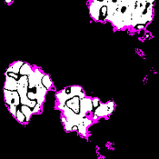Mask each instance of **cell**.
<instances>
[{"label": "cell", "mask_w": 159, "mask_h": 159, "mask_svg": "<svg viewBox=\"0 0 159 159\" xmlns=\"http://www.w3.org/2000/svg\"><path fill=\"white\" fill-rule=\"evenodd\" d=\"M115 110V103L109 101L107 103H100V105L96 107L93 112V119H97L99 117H105L111 115Z\"/></svg>", "instance_id": "6da1fadb"}, {"label": "cell", "mask_w": 159, "mask_h": 159, "mask_svg": "<svg viewBox=\"0 0 159 159\" xmlns=\"http://www.w3.org/2000/svg\"><path fill=\"white\" fill-rule=\"evenodd\" d=\"M41 83L47 90H50L53 87V81L47 74H44V76L41 79Z\"/></svg>", "instance_id": "9c48e42d"}, {"label": "cell", "mask_w": 159, "mask_h": 159, "mask_svg": "<svg viewBox=\"0 0 159 159\" xmlns=\"http://www.w3.org/2000/svg\"><path fill=\"white\" fill-rule=\"evenodd\" d=\"M24 64L23 61H16L14 62L6 70V73H9V72H12V73H15V74H19V70L22 66V65Z\"/></svg>", "instance_id": "52a82bcc"}, {"label": "cell", "mask_w": 159, "mask_h": 159, "mask_svg": "<svg viewBox=\"0 0 159 159\" xmlns=\"http://www.w3.org/2000/svg\"><path fill=\"white\" fill-rule=\"evenodd\" d=\"M18 108L23 112V114H24L25 116H26L27 122L28 123L29 120H30V118H31V116H32V115H33V111H32V109H31L29 106H26V105H20V106H18Z\"/></svg>", "instance_id": "30bf717a"}, {"label": "cell", "mask_w": 159, "mask_h": 159, "mask_svg": "<svg viewBox=\"0 0 159 159\" xmlns=\"http://www.w3.org/2000/svg\"><path fill=\"white\" fill-rule=\"evenodd\" d=\"M103 6V2L98 0H92L89 4V14L94 20L100 21V9Z\"/></svg>", "instance_id": "3957f363"}, {"label": "cell", "mask_w": 159, "mask_h": 159, "mask_svg": "<svg viewBox=\"0 0 159 159\" xmlns=\"http://www.w3.org/2000/svg\"><path fill=\"white\" fill-rule=\"evenodd\" d=\"M92 99V104H93V107L96 108L100 105V100L97 98V97H94V98H91Z\"/></svg>", "instance_id": "7c38bea8"}, {"label": "cell", "mask_w": 159, "mask_h": 159, "mask_svg": "<svg viewBox=\"0 0 159 159\" xmlns=\"http://www.w3.org/2000/svg\"><path fill=\"white\" fill-rule=\"evenodd\" d=\"M33 70L34 69H33L32 66H30L28 63L24 62V64L22 65V66L19 70V75L20 76H28L33 72Z\"/></svg>", "instance_id": "ba28073f"}, {"label": "cell", "mask_w": 159, "mask_h": 159, "mask_svg": "<svg viewBox=\"0 0 159 159\" xmlns=\"http://www.w3.org/2000/svg\"><path fill=\"white\" fill-rule=\"evenodd\" d=\"M4 89H7V90H11V91L17 90V79L6 74V81H5V85H4Z\"/></svg>", "instance_id": "8992f818"}, {"label": "cell", "mask_w": 159, "mask_h": 159, "mask_svg": "<svg viewBox=\"0 0 159 159\" xmlns=\"http://www.w3.org/2000/svg\"><path fill=\"white\" fill-rule=\"evenodd\" d=\"M5 2H6V4H11V3L13 2V0H5Z\"/></svg>", "instance_id": "4fadbf2b"}, {"label": "cell", "mask_w": 159, "mask_h": 159, "mask_svg": "<svg viewBox=\"0 0 159 159\" xmlns=\"http://www.w3.org/2000/svg\"><path fill=\"white\" fill-rule=\"evenodd\" d=\"M4 97H5V102L7 106L14 105L18 107L20 106V97L17 90L11 91L4 89Z\"/></svg>", "instance_id": "7a4b0ae2"}, {"label": "cell", "mask_w": 159, "mask_h": 159, "mask_svg": "<svg viewBox=\"0 0 159 159\" xmlns=\"http://www.w3.org/2000/svg\"><path fill=\"white\" fill-rule=\"evenodd\" d=\"M80 98L79 97L76 96V97H73L69 99L66 100V106H68L69 108H71L74 112L79 114V110H80Z\"/></svg>", "instance_id": "5b68a950"}, {"label": "cell", "mask_w": 159, "mask_h": 159, "mask_svg": "<svg viewBox=\"0 0 159 159\" xmlns=\"http://www.w3.org/2000/svg\"><path fill=\"white\" fill-rule=\"evenodd\" d=\"M15 118L21 124H27V119H26V116L25 115L23 114V112L18 108L17 110V113H16V115H15Z\"/></svg>", "instance_id": "8fae6325"}, {"label": "cell", "mask_w": 159, "mask_h": 159, "mask_svg": "<svg viewBox=\"0 0 159 159\" xmlns=\"http://www.w3.org/2000/svg\"><path fill=\"white\" fill-rule=\"evenodd\" d=\"M94 107L92 104V99L89 97H83L80 99V110L79 114L82 116H85L87 115L89 113H92Z\"/></svg>", "instance_id": "277c9868"}]
</instances>
